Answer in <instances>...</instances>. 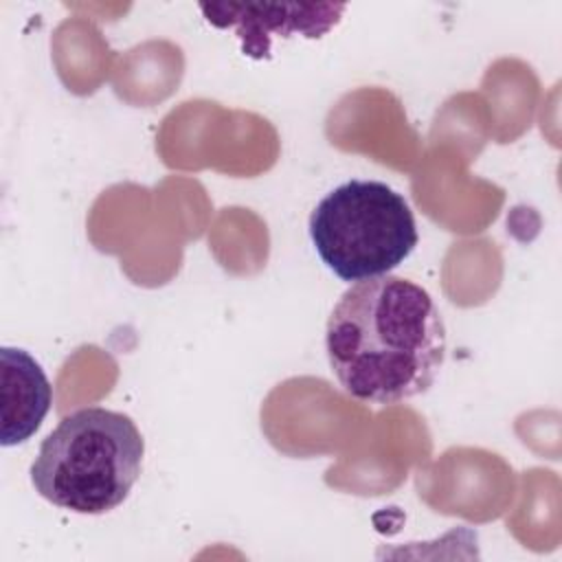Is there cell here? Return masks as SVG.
<instances>
[{
    "label": "cell",
    "mask_w": 562,
    "mask_h": 562,
    "mask_svg": "<svg viewBox=\"0 0 562 562\" xmlns=\"http://www.w3.org/2000/svg\"><path fill=\"white\" fill-rule=\"evenodd\" d=\"M2 446H20L42 426L53 386L42 364L24 349L2 347Z\"/></svg>",
    "instance_id": "5"
},
{
    "label": "cell",
    "mask_w": 562,
    "mask_h": 562,
    "mask_svg": "<svg viewBox=\"0 0 562 562\" xmlns=\"http://www.w3.org/2000/svg\"><path fill=\"white\" fill-rule=\"evenodd\" d=\"M325 351L353 400L400 404L435 384L446 358V325L422 285L380 274L338 299L327 318Z\"/></svg>",
    "instance_id": "1"
},
{
    "label": "cell",
    "mask_w": 562,
    "mask_h": 562,
    "mask_svg": "<svg viewBox=\"0 0 562 562\" xmlns=\"http://www.w3.org/2000/svg\"><path fill=\"white\" fill-rule=\"evenodd\" d=\"M145 441L134 419L103 406L79 408L46 435L31 483L48 503L75 514H105L140 476Z\"/></svg>",
    "instance_id": "2"
},
{
    "label": "cell",
    "mask_w": 562,
    "mask_h": 562,
    "mask_svg": "<svg viewBox=\"0 0 562 562\" xmlns=\"http://www.w3.org/2000/svg\"><path fill=\"white\" fill-rule=\"evenodd\" d=\"M345 4H200L206 22L217 29L235 31L241 53L252 59H268L272 48V37H292L303 35L316 40L325 35L340 22Z\"/></svg>",
    "instance_id": "4"
},
{
    "label": "cell",
    "mask_w": 562,
    "mask_h": 562,
    "mask_svg": "<svg viewBox=\"0 0 562 562\" xmlns=\"http://www.w3.org/2000/svg\"><path fill=\"white\" fill-rule=\"evenodd\" d=\"M307 228L321 261L349 283L391 274L419 241L408 202L380 180L338 184L314 206Z\"/></svg>",
    "instance_id": "3"
}]
</instances>
